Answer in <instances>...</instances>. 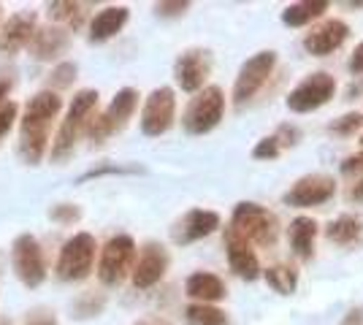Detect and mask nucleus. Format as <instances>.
Instances as JSON below:
<instances>
[{
    "instance_id": "nucleus-1",
    "label": "nucleus",
    "mask_w": 363,
    "mask_h": 325,
    "mask_svg": "<svg viewBox=\"0 0 363 325\" xmlns=\"http://www.w3.org/2000/svg\"><path fill=\"white\" fill-rule=\"evenodd\" d=\"M62 111V98L52 90L35 93L22 108V125H19V155L28 166H38L44 160L49 147V133L55 117Z\"/></svg>"
},
{
    "instance_id": "nucleus-2",
    "label": "nucleus",
    "mask_w": 363,
    "mask_h": 325,
    "mask_svg": "<svg viewBox=\"0 0 363 325\" xmlns=\"http://www.w3.org/2000/svg\"><path fill=\"white\" fill-rule=\"evenodd\" d=\"M98 106V90H79L68 103L65 120H62L57 136L52 141V163H62L74 155L76 141L84 136L87 122Z\"/></svg>"
},
{
    "instance_id": "nucleus-3",
    "label": "nucleus",
    "mask_w": 363,
    "mask_h": 325,
    "mask_svg": "<svg viewBox=\"0 0 363 325\" xmlns=\"http://www.w3.org/2000/svg\"><path fill=\"white\" fill-rule=\"evenodd\" d=\"M230 228L247 239L250 244L257 247H274L279 239V219L266 206L252 201L236 203L233 215H230Z\"/></svg>"
},
{
    "instance_id": "nucleus-4",
    "label": "nucleus",
    "mask_w": 363,
    "mask_h": 325,
    "mask_svg": "<svg viewBox=\"0 0 363 325\" xmlns=\"http://www.w3.org/2000/svg\"><path fill=\"white\" fill-rule=\"evenodd\" d=\"M223 114H225V93L212 84L196 93V98L187 103L182 114V127L190 136H203V133H212L223 122Z\"/></svg>"
},
{
    "instance_id": "nucleus-5",
    "label": "nucleus",
    "mask_w": 363,
    "mask_h": 325,
    "mask_svg": "<svg viewBox=\"0 0 363 325\" xmlns=\"http://www.w3.org/2000/svg\"><path fill=\"white\" fill-rule=\"evenodd\" d=\"M95 255H98V241L95 236L87 231L71 236L65 244H62L60 255H57V279L62 282H82V279L90 277L92 266H95Z\"/></svg>"
},
{
    "instance_id": "nucleus-6",
    "label": "nucleus",
    "mask_w": 363,
    "mask_h": 325,
    "mask_svg": "<svg viewBox=\"0 0 363 325\" xmlns=\"http://www.w3.org/2000/svg\"><path fill=\"white\" fill-rule=\"evenodd\" d=\"M138 106V90L133 87H122L120 93L111 98V103H108L106 111H101V114H92L90 122H87V139L92 144H104L108 136H114L117 130H122L128 120L133 117V111Z\"/></svg>"
},
{
    "instance_id": "nucleus-7",
    "label": "nucleus",
    "mask_w": 363,
    "mask_h": 325,
    "mask_svg": "<svg viewBox=\"0 0 363 325\" xmlns=\"http://www.w3.org/2000/svg\"><path fill=\"white\" fill-rule=\"evenodd\" d=\"M136 252L138 249L133 236H128V233L111 236L106 244H104V249H101V258H98V279L104 285H108V287L120 285L122 279L133 271Z\"/></svg>"
},
{
    "instance_id": "nucleus-8",
    "label": "nucleus",
    "mask_w": 363,
    "mask_h": 325,
    "mask_svg": "<svg viewBox=\"0 0 363 325\" xmlns=\"http://www.w3.org/2000/svg\"><path fill=\"white\" fill-rule=\"evenodd\" d=\"M11 266L16 277L28 287H38L46 279V258L33 233H19L11 244Z\"/></svg>"
},
{
    "instance_id": "nucleus-9",
    "label": "nucleus",
    "mask_w": 363,
    "mask_h": 325,
    "mask_svg": "<svg viewBox=\"0 0 363 325\" xmlns=\"http://www.w3.org/2000/svg\"><path fill=\"white\" fill-rule=\"evenodd\" d=\"M274 68H277V52L266 49V52L252 55V57L239 68V76L233 81V103H236V106H244L247 101H252V98L263 90V84L269 81V76L274 74Z\"/></svg>"
},
{
    "instance_id": "nucleus-10",
    "label": "nucleus",
    "mask_w": 363,
    "mask_h": 325,
    "mask_svg": "<svg viewBox=\"0 0 363 325\" xmlns=\"http://www.w3.org/2000/svg\"><path fill=\"white\" fill-rule=\"evenodd\" d=\"M336 93V79L325 71H315L303 79L301 84H296L288 95V108L296 114H309V111H318L323 108Z\"/></svg>"
},
{
    "instance_id": "nucleus-11",
    "label": "nucleus",
    "mask_w": 363,
    "mask_h": 325,
    "mask_svg": "<svg viewBox=\"0 0 363 325\" xmlns=\"http://www.w3.org/2000/svg\"><path fill=\"white\" fill-rule=\"evenodd\" d=\"M174 120H177V93L171 87L152 90L141 108V133L150 139L163 136L166 130H171Z\"/></svg>"
},
{
    "instance_id": "nucleus-12",
    "label": "nucleus",
    "mask_w": 363,
    "mask_h": 325,
    "mask_svg": "<svg viewBox=\"0 0 363 325\" xmlns=\"http://www.w3.org/2000/svg\"><path fill=\"white\" fill-rule=\"evenodd\" d=\"M212 74V52L209 49H184L174 62V79L184 93H201Z\"/></svg>"
},
{
    "instance_id": "nucleus-13",
    "label": "nucleus",
    "mask_w": 363,
    "mask_h": 325,
    "mask_svg": "<svg viewBox=\"0 0 363 325\" xmlns=\"http://www.w3.org/2000/svg\"><path fill=\"white\" fill-rule=\"evenodd\" d=\"M333 195H336L333 176H328V173H306L282 195V201L288 206H296V209H309V206L328 203Z\"/></svg>"
},
{
    "instance_id": "nucleus-14",
    "label": "nucleus",
    "mask_w": 363,
    "mask_h": 325,
    "mask_svg": "<svg viewBox=\"0 0 363 325\" xmlns=\"http://www.w3.org/2000/svg\"><path fill=\"white\" fill-rule=\"evenodd\" d=\"M168 252L163 244L157 241H147L141 252H138V261L133 263V271H130V279H133V287L138 290H147V287H155L160 279L166 277L168 271Z\"/></svg>"
},
{
    "instance_id": "nucleus-15",
    "label": "nucleus",
    "mask_w": 363,
    "mask_h": 325,
    "mask_svg": "<svg viewBox=\"0 0 363 325\" xmlns=\"http://www.w3.org/2000/svg\"><path fill=\"white\" fill-rule=\"evenodd\" d=\"M38 28V14L35 11H16L0 25V55L14 57L30 44L33 33Z\"/></svg>"
},
{
    "instance_id": "nucleus-16",
    "label": "nucleus",
    "mask_w": 363,
    "mask_h": 325,
    "mask_svg": "<svg viewBox=\"0 0 363 325\" xmlns=\"http://www.w3.org/2000/svg\"><path fill=\"white\" fill-rule=\"evenodd\" d=\"M225 255H228V266H230V271L236 277L252 282V279H257L263 274L260 261H257V252L252 249V244L247 239H242L230 225L225 228Z\"/></svg>"
},
{
    "instance_id": "nucleus-17",
    "label": "nucleus",
    "mask_w": 363,
    "mask_h": 325,
    "mask_svg": "<svg viewBox=\"0 0 363 325\" xmlns=\"http://www.w3.org/2000/svg\"><path fill=\"white\" fill-rule=\"evenodd\" d=\"M68 49H71V33L60 28V25H38L35 33H33L30 44H28L30 57L38 62L57 60Z\"/></svg>"
},
{
    "instance_id": "nucleus-18",
    "label": "nucleus",
    "mask_w": 363,
    "mask_h": 325,
    "mask_svg": "<svg viewBox=\"0 0 363 325\" xmlns=\"http://www.w3.org/2000/svg\"><path fill=\"white\" fill-rule=\"evenodd\" d=\"M347 35H350L347 22H342V19H323L320 25H315L312 30L306 33L303 49L312 57H328L331 52H336V49L347 41Z\"/></svg>"
},
{
    "instance_id": "nucleus-19",
    "label": "nucleus",
    "mask_w": 363,
    "mask_h": 325,
    "mask_svg": "<svg viewBox=\"0 0 363 325\" xmlns=\"http://www.w3.org/2000/svg\"><path fill=\"white\" fill-rule=\"evenodd\" d=\"M217 228H220V215H217V212H209V209H190V212L174 225L171 236H174L177 244L184 247V244H193V241H201V239L212 236Z\"/></svg>"
},
{
    "instance_id": "nucleus-20",
    "label": "nucleus",
    "mask_w": 363,
    "mask_h": 325,
    "mask_svg": "<svg viewBox=\"0 0 363 325\" xmlns=\"http://www.w3.org/2000/svg\"><path fill=\"white\" fill-rule=\"evenodd\" d=\"M128 19H130V11L125 6H106L104 11L92 16L90 28H87V38L92 44H104L128 25Z\"/></svg>"
},
{
    "instance_id": "nucleus-21",
    "label": "nucleus",
    "mask_w": 363,
    "mask_h": 325,
    "mask_svg": "<svg viewBox=\"0 0 363 325\" xmlns=\"http://www.w3.org/2000/svg\"><path fill=\"white\" fill-rule=\"evenodd\" d=\"M184 293L190 295L196 304H217V301H223L225 298V282L212 274V271H196V274H190L187 282H184Z\"/></svg>"
},
{
    "instance_id": "nucleus-22",
    "label": "nucleus",
    "mask_w": 363,
    "mask_h": 325,
    "mask_svg": "<svg viewBox=\"0 0 363 325\" xmlns=\"http://www.w3.org/2000/svg\"><path fill=\"white\" fill-rule=\"evenodd\" d=\"M318 233H320V225H318V219H312V217L301 215L290 222V231H288L290 247H293V252H296L301 261H309V258L315 255Z\"/></svg>"
},
{
    "instance_id": "nucleus-23",
    "label": "nucleus",
    "mask_w": 363,
    "mask_h": 325,
    "mask_svg": "<svg viewBox=\"0 0 363 325\" xmlns=\"http://www.w3.org/2000/svg\"><path fill=\"white\" fill-rule=\"evenodd\" d=\"M325 239L339 247H355L363 241V219L355 215H342L328 222Z\"/></svg>"
},
{
    "instance_id": "nucleus-24",
    "label": "nucleus",
    "mask_w": 363,
    "mask_h": 325,
    "mask_svg": "<svg viewBox=\"0 0 363 325\" xmlns=\"http://www.w3.org/2000/svg\"><path fill=\"white\" fill-rule=\"evenodd\" d=\"M49 16L55 19V25L65 28L68 33H79L84 28L87 19V3H71V0H57L46 6Z\"/></svg>"
},
{
    "instance_id": "nucleus-25",
    "label": "nucleus",
    "mask_w": 363,
    "mask_h": 325,
    "mask_svg": "<svg viewBox=\"0 0 363 325\" xmlns=\"http://www.w3.org/2000/svg\"><path fill=\"white\" fill-rule=\"evenodd\" d=\"M325 11H328V3H325V0H318V3H312V0L290 3L288 8L282 11V22H285L288 28H303V25L320 19Z\"/></svg>"
},
{
    "instance_id": "nucleus-26",
    "label": "nucleus",
    "mask_w": 363,
    "mask_h": 325,
    "mask_svg": "<svg viewBox=\"0 0 363 325\" xmlns=\"http://www.w3.org/2000/svg\"><path fill=\"white\" fill-rule=\"evenodd\" d=\"M263 277H266V282H269V287H272L274 293H279V295L296 293V287H298V271H296L293 266L277 263V266H272V268H266Z\"/></svg>"
},
{
    "instance_id": "nucleus-27",
    "label": "nucleus",
    "mask_w": 363,
    "mask_h": 325,
    "mask_svg": "<svg viewBox=\"0 0 363 325\" xmlns=\"http://www.w3.org/2000/svg\"><path fill=\"white\" fill-rule=\"evenodd\" d=\"M184 320L187 325H230L225 312L212 304H190L184 309Z\"/></svg>"
},
{
    "instance_id": "nucleus-28",
    "label": "nucleus",
    "mask_w": 363,
    "mask_h": 325,
    "mask_svg": "<svg viewBox=\"0 0 363 325\" xmlns=\"http://www.w3.org/2000/svg\"><path fill=\"white\" fill-rule=\"evenodd\" d=\"M108 295L101 290H87L74 301V317L76 320H87V317H98L101 312L106 309Z\"/></svg>"
},
{
    "instance_id": "nucleus-29",
    "label": "nucleus",
    "mask_w": 363,
    "mask_h": 325,
    "mask_svg": "<svg viewBox=\"0 0 363 325\" xmlns=\"http://www.w3.org/2000/svg\"><path fill=\"white\" fill-rule=\"evenodd\" d=\"M361 127H363V111H347V114H342L339 120H333V122L328 125V130H331V133L345 136V139L355 136Z\"/></svg>"
},
{
    "instance_id": "nucleus-30",
    "label": "nucleus",
    "mask_w": 363,
    "mask_h": 325,
    "mask_svg": "<svg viewBox=\"0 0 363 325\" xmlns=\"http://www.w3.org/2000/svg\"><path fill=\"white\" fill-rule=\"evenodd\" d=\"M76 74H79V68H76V62L71 60H62L52 74H49V84L55 87V90H68L71 84L76 81Z\"/></svg>"
},
{
    "instance_id": "nucleus-31",
    "label": "nucleus",
    "mask_w": 363,
    "mask_h": 325,
    "mask_svg": "<svg viewBox=\"0 0 363 325\" xmlns=\"http://www.w3.org/2000/svg\"><path fill=\"white\" fill-rule=\"evenodd\" d=\"M49 217H52V222H57V225H76V222L82 219V209H79L76 203H57V206L49 209Z\"/></svg>"
},
{
    "instance_id": "nucleus-32",
    "label": "nucleus",
    "mask_w": 363,
    "mask_h": 325,
    "mask_svg": "<svg viewBox=\"0 0 363 325\" xmlns=\"http://www.w3.org/2000/svg\"><path fill=\"white\" fill-rule=\"evenodd\" d=\"M108 173H144V169H138V166H98V169H90L84 171L82 176H79V182H87V179H98V176H108Z\"/></svg>"
},
{
    "instance_id": "nucleus-33",
    "label": "nucleus",
    "mask_w": 363,
    "mask_h": 325,
    "mask_svg": "<svg viewBox=\"0 0 363 325\" xmlns=\"http://www.w3.org/2000/svg\"><path fill=\"white\" fill-rule=\"evenodd\" d=\"M279 144H277V139L274 136H266V139H260L255 144V149H252V157L255 160H274V157H279Z\"/></svg>"
},
{
    "instance_id": "nucleus-34",
    "label": "nucleus",
    "mask_w": 363,
    "mask_h": 325,
    "mask_svg": "<svg viewBox=\"0 0 363 325\" xmlns=\"http://www.w3.org/2000/svg\"><path fill=\"white\" fill-rule=\"evenodd\" d=\"M190 8L187 0H166V3H157L155 6V14L163 16V19H174V16H182Z\"/></svg>"
},
{
    "instance_id": "nucleus-35",
    "label": "nucleus",
    "mask_w": 363,
    "mask_h": 325,
    "mask_svg": "<svg viewBox=\"0 0 363 325\" xmlns=\"http://www.w3.org/2000/svg\"><path fill=\"white\" fill-rule=\"evenodd\" d=\"M274 139L279 144V149H285V147H296L298 139H301V130L296 127V125H279V130L274 133Z\"/></svg>"
},
{
    "instance_id": "nucleus-36",
    "label": "nucleus",
    "mask_w": 363,
    "mask_h": 325,
    "mask_svg": "<svg viewBox=\"0 0 363 325\" xmlns=\"http://www.w3.org/2000/svg\"><path fill=\"white\" fill-rule=\"evenodd\" d=\"M25 325H57V317L55 312L46 309V307H35L25 314Z\"/></svg>"
},
{
    "instance_id": "nucleus-37",
    "label": "nucleus",
    "mask_w": 363,
    "mask_h": 325,
    "mask_svg": "<svg viewBox=\"0 0 363 325\" xmlns=\"http://www.w3.org/2000/svg\"><path fill=\"white\" fill-rule=\"evenodd\" d=\"M16 114H19V106L16 103H6V106H0V139L14 127V120H16Z\"/></svg>"
},
{
    "instance_id": "nucleus-38",
    "label": "nucleus",
    "mask_w": 363,
    "mask_h": 325,
    "mask_svg": "<svg viewBox=\"0 0 363 325\" xmlns=\"http://www.w3.org/2000/svg\"><path fill=\"white\" fill-rule=\"evenodd\" d=\"M339 169H342V173H347V176H352V173H363V152L345 157Z\"/></svg>"
},
{
    "instance_id": "nucleus-39",
    "label": "nucleus",
    "mask_w": 363,
    "mask_h": 325,
    "mask_svg": "<svg viewBox=\"0 0 363 325\" xmlns=\"http://www.w3.org/2000/svg\"><path fill=\"white\" fill-rule=\"evenodd\" d=\"M347 68L352 76H361L363 74V41L355 47V52H352V57H350V62H347Z\"/></svg>"
},
{
    "instance_id": "nucleus-40",
    "label": "nucleus",
    "mask_w": 363,
    "mask_h": 325,
    "mask_svg": "<svg viewBox=\"0 0 363 325\" xmlns=\"http://www.w3.org/2000/svg\"><path fill=\"white\" fill-rule=\"evenodd\" d=\"M347 201L363 203V176H358V179L347 187Z\"/></svg>"
},
{
    "instance_id": "nucleus-41",
    "label": "nucleus",
    "mask_w": 363,
    "mask_h": 325,
    "mask_svg": "<svg viewBox=\"0 0 363 325\" xmlns=\"http://www.w3.org/2000/svg\"><path fill=\"white\" fill-rule=\"evenodd\" d=\"M339 325H363V307H352V309L342 317Z\"/></svg>"
},
{
    "instance_id": "nucleus-42",
    "label": "nucleus",
    "mask_w": 363,
    "mask_h": 325,
    "mask_svg": "<svg viewBox=\"0 0 363 325\" xmlns=\"http://www.w3.org/2000/svg\"><path fill=\"white\" fill-rule=\"evenodd\" d=\"M11 79H0V106H6L9 103V93H11Z\"/></svg>"
},
{
    "instance_id": "nucleus-43",
    "label": "nucleus",
    "mask_w": 363,
    "mask_h": 325,
    "mask_svg": "<svg viewBox=\"0 0 363 325\" xmlns=\"http://www.w3.org/2000/svg\"><path fill=\"white\" fill-rule=\"evenodd\" d=\"M345 6H347V8H363V0H347Z\"/></svg>"
},
{
    "instance_id": "nucleus-44",
    "label": "nucleus",
    "mask_w": 363,
    "mask_h": 325,
    "mask_svg": "<svg viewBox=\"0 0 363 325\" xmlns=\"http://www.w3.org/2000/svg\"><path fill=\"white\" fill-rule=\"evenodd\" d=\"M150 325H171V323H168V320H163V317H152Z\"/></svg>"
},
{
    "instance_id": "nucleus-45",
    "label": "nucleus",
    "mask_w": 363,
    "mask_h": 325,
    "mask_svg": "<svg viewBox=\"0 0 363 325\" xmlns=\"http://www.w3.org/2000/svg\"><path fill=\"white\" fill-rule=\"evenodd\" d=\"M0 325H14V323H11L9 317H0Z\"/></svg>"
},
{
    "instance_id": "nucleus-46",
    "label": "nucleus",
    "mask_w": 363,
    "mask_h": 325,
    "mask_svg": "<svg viewBox=\"0 0 363 325\" xmlns=\"http://www.w3.org/2000/svg\"><path fill=\"white\" fill-rule=\"evenodd\" d=\"M136 325H150V320H141V323H136Z\"/></svg>"
},
{
    "instance_id": "nucleus-47",
    "label": "nucleus",
    "mask_w": 363,
    "mask_h": 325,
    "mask_svg": "<svg viewBox=\"0 0 363 325\" xmlns=\"http://www.w3.org/2000/svg\"><path fill=\"white\" fill-rule=\"evenodd\" d=\"M0 16H3V6H0Z\"/></svg>"
},
{
    "instance_id": "nucleus-48",
    "label": "nucleus",
    "mask_w": 363,
    "mask_h": 325,
    "mask_svg": "<svg viewBox=\"0 0 363 325\" xmlns=\"http://www.w3.org/2000/svg\"><path fill=\"white\" fill-rule=\"evenodd\" d=\"M361 147H363V136H361Z\"/></svg>"
},
{
    "instance_id": "nucleus-49",
    "label": "nucleus",
    "mask_w": 363,
    "mask_h": 325,
    "mask_svg": "<svg viewBox=\"0 0 363 325\" xmlns=\"http://www.w3.org/2000/svg\"><path fill=\"white\" fill-rule=\"evenodd\" d=\"M0 266H3V263H0Z\"/></svg>"
}]
</instances>
